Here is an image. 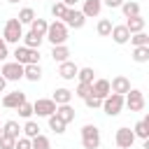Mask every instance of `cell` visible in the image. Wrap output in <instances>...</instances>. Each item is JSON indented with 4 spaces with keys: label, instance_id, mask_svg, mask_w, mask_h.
Returning <instances> with one entry per match:
<instances>
[{
    "label": "cell",
    "instance_id": "cell-5",
    "mask_svg": "<svg viewBox=\"0 0 149 149\" xmlns=\"http://www.w3.org/2000/svg\"><path fill=\"white\" fill-rule=\"evenodd\" d=\"M14 61L21 63V65H28V63H40V49H28L23 44H16L14 47Z\"/></svg>",
    "mask_w": 149,
    "mask_h": 149
},
{
    "label": "cell",
    "instance_id": "cell-36",
    "mask_svg": "<svg viewBox=\"0 0 149 149\" xmlns=\"http://www.w3.org/2000/svg\"><path fill=\"white\" fill-rule=\"evenodd\" d=\"M88 93H91V84H88V81H79L77 88L72 91V95H77V98H81V100H84Z\"/></svg>",
    "mask_w": 149,
    "mask_h": 149
},
{
    "label": "cell",
    "instance_id": "cell-41",
    "mask_svg": "<svg viewBox=\"0 0 149 149\" xmlns=\"http://www.w3.org/2000/svg\"><path fill=\"white\" fill-rule=\"evenodd\" d=\"M7 56H9V44L0 37V63H5V61H7Z\"/></svg>",
    "mask_w": 149,
    "mask_h": 149
},
{
    "label": "cell",
    "instance_id": "cell-7",
    "mask_svg": "<svg viewBox=\"0 0 149 149\" xmlns=\"http://www.w3.org/2000/svg\"><path fill=\"white\" fill-rule=\"evenodd\" d=\"M0 74L7 81H19V79H23V65L16 63V61H5L2 68H0Z\"/></svg>",
    "mask_w": 149,
    "mask_h": 149
},
{
    "label": "cell",
    "instance_id": "cell-37",
    "mask_svg": "<svg viewBox=\"0 0 149 149\" xmlns=\"http://www.w3.org/2000/svg\"><path fill=\"white\" fill-rule=\"evenodd\" d=\"M84 105H86L88 109H100V105H102V98H98V95L88 93V95L84 98Z\"/></svg>",
    "mask_w": 149,
    "mask_h": 149
},
{
    "label": "cell",
    "instance_id": "cell-3",
    "mask_svg": "<svg viewBox=\"0 0 149 149\" xmlns=\"http://www.w3.org/2000/svg\"><path fill=\"white\" fill-rule=\"evenodd\" d=\"M79 135H81V147H84V149H98V147H100V130H98L95 123L81 126Z\"/></svg>",
    "mask_w": 149,
    "mask_h": 149
},
{
    "label": "cell",
    "instance_id": "cell-21",
    "mask_svg": "<svg viewBox=\"0 0 149 149\" xmlns=\"http://www.w3.org/2000/svg\"><path fill=\"white\" fill-rule=\"evenodd\" d=\"M51 100H54L56 105H68V102H72V91H70V88H65V86H61V88H56V91H54Z\"/></svg>",
    "mask_w": 149,
    "mask_h": 149
},
{
    "label": "cell",
    "instance_id": "cell-1",
    "mask_svg": "<svg viewBox=\"0 0 149 149\" xmlns=\"http://www.w3.org/2000/svg\"><path fill=\"white\" fill-rule=\"evenodd\" d=\"M44 40H49L51 47H54V44H65V42H68V26H65L63 21H58V19L51 21V23L47 26Z\"/></svg>",
    "mask_w": 149,
    "mask_h": 149
},
{
    "label": "cell",
    "instance_id": "cell-14",
    "mask_svg": "<svg viewBox=\"0 0 149 149\" xmlns=\"http://www.w3.org/2000/svg\"><path fill=\"white\" fill-rule=\"evenodd\" d=\"M100 12H102V0H84L81 14L86 19H95V16H100Z\"/></svg>",
    "mask_w": 149,
    "mask_h": 149
},
{
    "label": "cell",
    "instance_id": "cell-19",
    "mask_svg": "<svg viewBox=\"0 0 149 149\" xmlns=\"http://www.w3.org/2000/svg\"><path fill=\"white\" fill-rule=\"evenodd\" d=\"M54 114H56L63 123H72V121H74V107H72L70 102H68V105H58Z\"/></svg>",
    "mask_w": 149,
    "mask_h": 149
},
{
    "label": "cell",
    "instance_id": "cell-9",
    "mask_svg": "<svg viewBox=\"0 0 149 149\" xmlns=\"http://www.w3.org/2000/svg\"><path fill=\"white\" fill-rule=\"evenodd\" d=\"M56 102L51 100V98H37L35 102H33V114H37V116H51L54 112H56Z\"/></svg>",
    "mask_w": 149,
    "mask_h": 149
},
{
    "label": "cell",
    "instance_id": "cell-29",
    "mask_svg": "<svg viewBox=\"0 0 149 149\" xmlns=\"http://www.w3.org/2000/svg\"><path fill=\"white\" fill-rule=\"evenodd\" d=\"M30 149H51V140L40 133V135H35V137L30 140Z\"/></svg>",
    "mask_w": 149,
    "mask_h": 149
},
{
    "label": "cell",
    "instance_id": "cell-31",
    "mask_svg": "<svg viewBox=\"0 0 149 149\" xmlns=\"http://www.w3.org/2000/svg\"><path fill=\"white\" fill-rule=\"evenodd\" d=\"M47 121H49V128H51V130H54L56 135H63V133H65V126H68V123H63V121H61V119H58L56 114L47 116Z\"/></svg>",
    "mask_w": 149,
    "mask_h": 149
},
{
    "label": "cell",
    "instance_id": "cell-23",
    "mask_svg": "<svg viewBox=\"0 0 149 149\" xmlns=\"http://www.w3.org/2000/svg\"><path fill=\"white\" fill-rule=\"evenodd\" d=\"M144 26H147V21L142 19V14L126 19V28H128V33H130V35H133V33H140V30H144Z\"/></svg>",
    "mask_w": 149,
    "mask_h": 149
},
{
    "label": "cell",
    "instance_id": "cell-47",
    "mask_svg": "<svg viewBox=\"0 0 149 149\" xmlns=\"http://www.w3.org/2000/svg\"><path fill=\"white\" fill-rule=\"evenodd\" d=\"M51 2H58V0H51Z\"/></svg>",
    "mask_w": 149,
    "mask_h": 149
},
{
    "label": "cell",
    "instance_id": "cell-33",
    "mask_svg": "<svg viewBox=\"0 0 149 149\" xmlns=\"http://www.w3.org/2000/svg\"><path fill=\"white\" fill-rule=\"evenodd\" d=\"M112 26H114V23H112L109 19H100V21H98V26H95V30H98V35H100V37H109Z\"/></svg>",
    "mask_w": 149,
    "mask_h": 149
},
{
    "label": "cell",
    "instance_id": "cell-46",
    "mask_svg": "<svg viewBox=\"0 0 149 149\" xmlns=\"http://www.w3.org/2000/svg\"><path fill=\"white\" fill-rule=\"evenodd\" d=\"M0 135H2V126H0Z\"/></svg>",
    "mask_w": 149,
    "mask_h": 149
},
{
    "label": "cell",
    "instance_id": "cell-17",
    "mask_svg": "<svg viewBox=\"0 0 149 149\" xmlns=\"http://www.w3.org/2000/svg\"><path fill=\"white\" fill-rule=\"evenodd\" d=\"M91 93L93 95H98V98H105V95H109L112 91H109V79H93L91 81Z\"/></svg>",
    "mask_w": 149,
    "mask_h": 149
},
{
    "label": "cell",
    "instance_id": "cell-16",
    "mask_svg": "<svg viewBox=\"0 0 149 149\" xmlns=\"http://www.w3.org/2000/svg\"><path fill=\"white\" fill-rule=\"evenodd\" d=\"M23 79H28V81H40L42 79V65L40 63H28V65H23Z\"/></svg>",
    "mask_w": 149,
    "mask_h": 149
},
{
    "label": "cell",
    "instance_id": "cell-35",
    "mask_svg": "<svg viewBox=\"0 0 149 149\" xmlns=\"http://www.w3.org/2000/svg\"><path fill=\"white\" fill-rule=\"evenodd\" d=\"M65 12H68V7L58 0V2H51V16L54 19H58V21H63V16H65Z\"/></svg>",
    "mask_w": 149,
    "mask_h": 149
},
{
    "label": "cell",
    "instance_id": "cell-6",
    "mask_svg": "<svg viewBox=\"0 0 149 149\" xmlns=\"http://www.w3.org/2000/svg\"><path fill=\"white\" fill-rule=\"evenodd\" d=\"M123 107H128L130 112H142L144 109V93L140 88H130L123 95Z\"/></svg>",
    "mask_w": 149,
    "mask_h": 149
},
{
    "label": "cell",
    "instance_id": "cell-13",
    "mask_svg": "<svg viewBox=\"0 0 149 149\" xmlns=\"http://www.w3.org/2000/svg\"><path fill=\"white\" fill-rule=\"evenodd\" d=\"M28 98H26V93L23 91H12V93H7L5 98H2V107H7V109H16L21 102H26Z\"/></svg>",
    "mask_w": 149,
    "mask_h": 149
},
{
    "label": "cell",
    "instance_id": "cell-20",
    "mask_svg": "<svg viewBox=\"0 0 149 149\" xmlns=\"http://www.w3.org/2000/svg\"><path fill=\"white\" fill-rule=\"evenodd\" d=\"M133 135H135V140H149V116L140 119L133 126Z\"/></svg>",
    "mask_w": 149,
    "mask_h": 149
},
{
    "label": "cell",
    "instance_id": "cell-42",
    "mask_svg": "<svg viewBox=\"0 0 149 149\" xmlns=\"http://www.w3.org/2000/svg\"><path fill=\"white\" fill-rule=\"evenodd\" d=\"M123 0H102V7H109V9H119Z\"/></svg>",
    "mask_w": 149,
    "mask_h": 149
},
{
    "label": "cell",
    "instance_id": "cell-4",
    "mask_svg": "<svg viewBox=\"0 0 149 149\" xmlns=\"http://www.w3.org/2000/svg\"><path fill=\"white\" fill-rule=\"evenodd\" d=\"M100 109H102L107 116H119L121 109H123V95H121V93H109V95H105Z\"/></svg>",
    "mask_w": 149,
    "mask_h": 149
},
{
    "label": "cell",
    "instance_id": "cell-38",
    "mask_svg": "<svg viewBox=\"0 0 149 149\" xmlns=\"http://www.w3.org/2000/svg\"><path fill=\"white\" fill-rule=\"evenodd\" d=\"M16 112H19L21 119H30V116H33V102H28V100L21 102V105L16 107Z\"/></svg>",
    "mask_w": 149,
    "mask_h": 149
},
{
    "label": "cell",
    "instance_id": "cell-8",
    "mask_svg": "<svg viewBox=\"0 0 149 149\" xmlns=\"http://www.w3.org/2000/svg\"><path fill=\"white\" fill-rule=\"evenodd\" d=\"M63 23H65L68 28L79 30V28H84L86 16L81 14V9H77V7H68V12H65V16H63Z\"/></svg>",
    "mask_w": 149,
    "mask_h": 149
},
{
    "label": "cell",
    "instance_id": "cell-44",
    "mask_svg": "<svg viewBox=\"0 0 149 149\" xmlns=\"http://www.w3.org/2000/svg\"><path fill=\"white\" fill-rule=\"evenodd\" d=\"M5 86H7V79H5V77H2V74H0V93H2V91H5Z\"/></svg>",
    "mask_w": 149,
    "mask_h": 149
},
{
    "label": "cell",
    "instance_id": "cell-11",
    "mask_svg": "<svg viewBox=\"0 0 149 149\" xmlns=\"http://www.w3.org/2000/svg\"><path fill=\"white\" fill-rule=\"evenodd\" d=\"M77 70H79V65L72 63V61H63V63H58V77L65 79V81L77 79Z\"/></svg>",
    "mask_w": 149,
    "mask_h": 149
},
{
    "label": "cell",
    "instance_id": "cell-2",
    "mask_svg": "<svg viewBox=\"0 0 149 149\" xmlns=\"http://www.w3.org/2000/svg\"><path fill=\"white\" fill-rule=\"evenodd\" d=\"M21 37H23V26L19 23V19H7L2 28V40L7 44H19Z\"/></svg>",
    "mask_w": 149,
    "mask_h": 149
},
{
    "label": "cell",
    "instance_id": "cell-28",
    "mask_svg": "<svg viewBox=\"0 0 149 149\" xmlns=\"http://www.w3.org/2000/svg\"><path fill=\"white\" fill-rule=\"evenodd\" d=\"M2 133L12 135V137H19V135H21V126H19V121H16V119L5 121V123H2Z\"/></svg>",
    "mask_w": 149,
    "mask_h": 149
},
{
    "label": "cell",
    "instance_id": "cell-40",
    "mask_svg": "<svg viewBox=\"0 0 149 149\" xmlns=\"http://www.w3.org/2000/svg\"><path fill=\"white\" fill-rule=\"evenodd\" d=\"M14 149H30V137L19 135V137H16V142H14Z\"/></svg>",
    "mask_w": 149,
    "mask_h": 149
},
{
    "label": "cell",
    "instance_id": "cell-10",
    "mask_svg": "<svg viewBox=\"0 0 149 149\" xmlns=\"http://www.w3.org/2000/svg\"><path fill=\"white\" fill-rule=\"evenodd\" d=\"M114 142H116V147L119 149H130L133 147V142H135V135H133V130L130 128H119L116 133H114Z\"/></svg>",
    "mask_w": 149,
    "mask_h": 149
},
{
    "label": "cell",
    "instance_id": "cell-24",
    "mask_svg": "<svg viewBox=\"0 0 149 149\" xmlns=\"http://www.w3.org/2000/svg\"><path fill=\"white\" fill-rule=\"evenodd\" d=\"M23 47H28V49H40V44L44 42V37H40V35H35V33H23Z\"/></svg>",
    "mask_w": 149,
    "mask_h": 149
},
{
    "label": "cell",
    "instance_id": "cell-15",
    "mask_svg": "<svg viewBox=\"0 0 149 149\" xmlns=\"http://www.w3.org/2000/svg\"><path fill=\"white\" fill-rule=\"evenodd\" d=\"M109 37H112L116 44H126V42L130 40V33H128L126 23H119V26H112V33H109Z\"/></svg>",
    "mask_w": 149,
    "mask_h": 149
},
{
    "label": "cell",
    "instance_id": "cell-32",
    "mask_svg": "<svg viewBox=\"0 0 149 149\" xmlns=\"http://www.w3.org/2000/svg\"><path fill=\"white\" fill-rule=\"evenodd\" d=\"M133 61L135 63H147L149 61V47H133Z\"/></svg>",
    "mask_w": 149,
    "mask_h": 149
},
{
    "label": "cell",
    "instance_id": "cell-34",
    "mask_svg": "<svg viewBox=\"0 0 149 149\" xmlns=\"http://www.w3.org/2000/svg\"><path fill=\"white\" fill-rule=\"evenodd\" d=\"M93 74H95L93 68H79V70H77V81H88V84H91V81L95 79Z\"/></svg>",
    "mask_w": 149,
    "mask_h": 149
},
{
    "label": "cell",
    "instance_id": "cell-18",
    "mask_svg": "<svg viewBox=\"0 0 149 149\" xmlns=\"http://www.w3.org/2000/svg\"><path fill=\"white\" fill-rule=\"evenodd\" d=\"M49 56L54 58V63H63V61H70V49L68 44H54Z\"/></svg>",
    "mask_w": 149,
    "mask_h": 149
},
{
    "label": "cell",
    "instance_id": "cell-43",
    "mask_svg": "<svg viewBox=\"0 0 149 149\" xmlns=\"http://www.w3.org/2000/svg\"><path fill=\"white\" fill-rule=\"evenodd\" d=\"M61 2H63L65 7H74V5H77V0H61Z\"/></svg>",
    "mask_w": 149,
    "mask_h": 149
},
{
    "label": "cell",
    "instance_id": "cell-26",
    "mask_svg": "<svg viewBox=\"0 0 149 149\" xmlns=\"http://www.w3.org/2000/svg\"><path fill=\"white\" fill-rule=\"evenodd\" d=\"M21 133L26 135V137H35V135H40V126H37V121H33V119H26V123L21 126Z\"/></svg>",
    "mask_w": 149,
    "mask_h": 149
},
{
    "label": "cell",
    "instance_id": "cell-12",
    "mask_svg": "<svg viewBox=\"0 0 149 149\" xmlns=\"http://www.w3.org/2000/svg\"><path fill=\"white\" fill-rule=\"evenodd\" d=\"M109 91H112V93H121V95H126V93L130 91V79L123 77V74H116V77L109 81Z\"/></svg>",
    "mask_w": 149,
    "mask_h": 149
},
{
    "label": "cell",
    "instance_id": "cell-25",
    "mask_svg": "<svg viewBox=\"0 0 149 149\" xmlns=\"http://www.w3.org/2000/svg\"><path fill=\"white\" fill-rule=\"evenodd\" d=\"M47 26H49V21H47V19H40V16H35V19H33V23H30V33H35V35L44 37V33H47Z\"/></svg>",
    "mask_w": 149,
    "mask_h": 149
},
{
    "label": "cell",
    "instance_id": "cell-30",
    "mask_svg": "<svg viewBox=\"0 0 149 149\" xmlns=\"http://www.w3.org/2000/svg\"><path fill=\"white\" fill-rule=\"evenodd\" d=\"M128 42H130L133 47H149V35H147L144 30H140V33H133Z\"/></svg>",
    "mask_w": 149,
    "mask_h": 149
},
{
    "label": "cell",
    "instance_id": "cell-45",
    "mask_svg": "<svg viewBox=\"0 0 149 149\" xmlns=\"http://www.w3.org/2000/svg\"><path fill=\"white\" fill-rule=\"evenodd\" d=\"M7 2H9V5H16V2H19V0H7Z\"/></svg>",
    "mask_w": 149,
    "mask_h": 149
},
{
    "label": "cell",
    "instance_id": "cell-27",
    "mask_svg": "<svg viewBox=\"0 0 149 149\" xmlns=\"http://www.w3.org/2000/svg\"><path fill=\"white\" fill-rule=\"evenodd\" d=\"M35 16H37V14H35V9H33V7H23V9L19 12V16H16V19H19V23H21V26H30Z\"/></svg>",
    "mask_w": 149,
    "mask_h": 149
},
{
    "label": "cell",
    "instance_id": "cell-39",
    "mask_svg": "<svg viewBox=\"0 0 149 149\" xmlns=\"http://www.w3.org/2000/svg\"><path fill=\"white\" fill-rule=\"evenodd\" d=\"M14 142H16V137H12L7 133L0 135V149H14Z\"/></svg>",
    "mask_w": 149,
    "mask_h": 149
},
{
    "label": "cell",
    "instance_id": "cell-22",
    "mask_svg": "<svg viewBox=\"0 0 149 149\" xmlns=\"http://www.w3.org/2000/svg\"><path fill=\"white\" fill-rule=\"evenodd\" d=\"M119 9L123 12V16H126V19H130V16H137V14L142 12V9H140V2H135V0H123Z\"/></svg>",
    "mask_w": 149,
    "mask_h": 149
}]
</instances>
